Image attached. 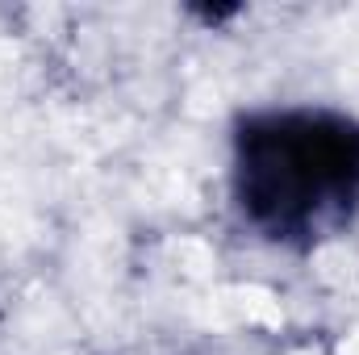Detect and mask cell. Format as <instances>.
Returning <instances> with one entry per match:
<instances>
[{
  "label": "cell",
  "instance_id": "cell-1",
  "mask_svg": "<svg viewBox=\"0 0 359 355\" xmlns=\"http://www.w3.org/2000/svg\"><path fill=\"white\" fill-rule=\"evenodd\" d=\"M247 201L276 230H322L359 196V134L322 117H288L247 138Z\"/></svg>",
  "mask_w": 359,
  "mask_h": 355
}]
</instances>
